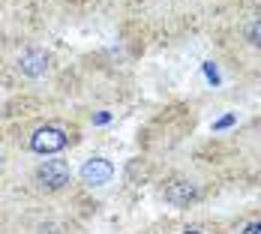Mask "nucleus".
I'll use <instances>...</instances> for the list:
<instances>
[{"instance_id":"0eeeda50","label":"nucleus","mask_w":261,"mask_h":234,"mask_svg":"<svg viewBox=\"0 0 261 234\" xmlns=\"http://www.w3.org/2000/svg\"><path fill=\"white\" fill-rule=\"evenodd\" d=\"M240 234H261V222H249V225H246Z\"/></svg>"},{"instance_id":"1a4fd4ad","label":"nucleus","mask_w":261,"mask_h":234,"mask_svg":"<svg viewBox=\"0 0 261 234\" xmlns=\"http://www.w3.org/2000/svg\"><path fill=\"white\" fill-rule=\"evenodd\" d=\"M183 234H201V231H183Z\"/></svg>"},{"instance_id":"39448f33","label":"nucleus","mask_w":261,"mask_h":234,"mask_svg":"<svg viewBox=\"0 0 261 234\" xmlns=\"http://www.w3.org/2000/svg\"><path fill=\"white\" fill-rule=\"evenodd\" d=\"M18 66H21V72L24 75H45V69H48V54L39 51V48H30L27 54H21V60H18Z\"/></svg>"},{"instance_id":"423d86ee","label":"nucleus","mask_w":261,"mask_h":234,"mask_svg":"<svg viewBox=\"0 0 261 234\" xmlns=\"http://www.w3.org/2000/svg\"><path fill=\"white\" fill-rule=\"evenodd\" d=\"M249 39L252 42H261V21H255V24L249 27Z\"/></svg>"},{"instance_id":"20e7f679","label":"nucleus","mask_w":261,"mask_h":234,"mask_svg":"<svg viewBox=\"0 0 261 234\" xmlns=\"http://www.w3.org/2000/svg\"><path fill=\"white\" fill-rule=\"evenodd\" d=\"M195 195H198V189L189 180H171L165 186V201L174 207H186L189 201H195Z\"/></svg>"},{"instance_id":"7ed1b4c3","label":"nucleus","mask_w":261,"mask_h":234,"mask_svg":"<svg viewBox=\"0 0 261 234\" xmlns=\"http://www.w3.org/2000/svg\"><path fill=\"white\" fill-rule=\"evenodd\" d=\"M114 177V165L108 162V159H87L84 165H81V180L87 183V186H102Z\"/></svg>"},{"instance_id":"f257e3e1","label":"nucleus","mask_w":261,"mask_h":234,"mask_svg":"<svg viewBox=\"0 0 261 234\" xmlns=\"http://www.w3.org/2000/svg\"><path fill=\"white\" fill-rule=\"evenodd\" d=\"M66 132L57 129V126H39V129L30 135V147L36 150V153H57V150H63L66 147Z\"/></svg>"},{"instance_id":"f03ea898","label":"nucleus","mask_w":261,"mask_h":234,"mask_svg":"<svg viewBox=\"0 0 261 234\" xmlns=\"http://www.w3.org/2000/svg\"><path fill=\"white\" fill-rule=\"evenodd\" d=\"M36 180L42 183L45 189H60V186L69 183V165L63 159H45L36 168Z\"/></svg>"},{"instance_id":"6e6552de","label":"nucleus","mask_w":261,"mask_h":234,"mask_svg":"<svg viewBox=\"0 0 261 234\" xmlns=\"http://www.w3.org/2000/svg\"><path fill=\"white\" fill-rule=\"evenodd\" d=\"M231 123H234V117H222V120L216 123V129H225V126H231Z\"/></svg>"}]
</instances>
